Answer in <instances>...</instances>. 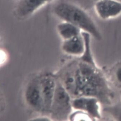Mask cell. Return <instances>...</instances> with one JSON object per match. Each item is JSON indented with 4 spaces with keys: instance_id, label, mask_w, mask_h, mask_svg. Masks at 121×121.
Listing matches in <instances>:
<instances>
[{
    "instance_id": "cell-1",
    "label": "cell",
    "mask_w": 121,
    "mask_h": 121,
    "mask_svg": "<svg viewBox=\"0 0 121 121\" xmlns=\"http://www.w3.org/2000/svg\"><path fill=\"white\" fill-rule=\"evenodd\" d=\"M73 77V92L77 97H94L101 104H111L113 92L105 74L97 65L81 60Z\"/></svg>"
},
{
    "instance_id": "cell-2",
    "label": "cell",
    "mask_w": 121,
    "mask_h": 121,
    "mask_svg": "<svg viewBox=\"0 0 121 121\" xmlns=\"http://www.w3.org/2000/svg\"><path fill=\"white\" fill-rule=\"evenodd\" d=\"M54 13L63 21L68 22L88 33L97 40L102 39L97 25L87 11L78 5L69 3H59L54 8Z\"/></svg>"
},
{
    "instance_id": "cell-3",
    "label": "cell",
    "mask_w": 121,
    "mask_h": 121,
    "mask_svg": "<svg viewBox=\"0 0 121 121\" xmlns=\"http://www.w3.org/2000/svg\"><path fill=\"white\" fill-rule=\"evenodd\" d=\"M72 102L68 93L60 86L55 88L52 108L53 115L57 119H64L70 111Z\"/></svg>"
},
{
    "instance_id": "cell-4",
    "label": "cell",
    "mask_w": 121,
    "mask_h": 121,
    "mask_svg": "<svg viewBox=\"0 0 121 121\" xmlns=\"http://www.w3.org/2000/svg\"><path fill=\"white\" fill-rule=\"evenodd\" d=\"M101 104L97 98L88 96L77 97L72 102L73 108L85 112L94 120L101 118Z\"/></svg>"
},
{
    "instance_id": "cell-5",
    "label": "cell",
    "mask_w": 121,
    "mask_h": 121,
    "mask_svg": "<svg viewBox=\"0 0 121 121\" xmlns=\"http://www.w3.org/2000/svg\"><path fill=\"white\" fill-rule=\"evenodd\" d=\"M95 13L99 19L107 21L121 15V1L119 0H99L94 5Z\"/></svg>"
},
{
    "instance_id": "cell-6",
    "label": "cell",
    "mask_w": 121,
    "mask_h": 121,
    "mask_svg": "<svg viewBox=\"0 0 121 121\" xmlns=\"http://www.w3.org/2000/svg\"><path fill=\"white\" fill-rule=\"evenodd\" d=\"M54 0H18L15 13L20 19H25L46 4Z\"/></svg>"
},
{
    "instance_id": "cell-7",
    "label": "cell",
    "mask_w": 121,
    "mask_h": 121,
    "mask_svg": "<svg viewBox=\"0 0 121 121\" xmlns=\"http://www.w3.org/2000/svg\"><path fill=\"white\" fill-rule=\"evenodd\" d=\"M35 79L28 86L26 91V98L28 103L38 111L43 110V102L41 94L40 81Z\"/></svg>"
},
{
    "instance_id": "cell-8",
    "label": "cell",
    "mask_w": 121,
    "mask_h": 121,
    "mask_svg": "<svg viewBox=\"0 0 121 121\" xmlns=\"http://www.w3.org/2000/svg\"><path fill=\"white\" fill-rule=\"evenodd\" d=\"M63 50L71 55L81 57L85 50V43L82 34L64 40Z\"/></svg>"
},
{
    "instance_id": "cell-9",
    "label": "cell",
    "mask_w": 121,
    "mask_h": 121,
    "mask_svg": "<svg viewBox=\"0 0 121 121\" xmlns=\"http://www.w3.org/2000/svg\"><path fill=\"white\" fill-rule=\"evenodd\" d=\"M41 94L43 102V110H48L52 107L55 90L54 81L49 77L40 80Z\"/></svg>"
},
{
    "instance_id": "cell-10",
    "label": "cell",
    "mask_w": 121,
    "mask_h": 121,
    "mask_svg": "<svg viewBox=\"0 0 121 121\" xmlns=\"http://www.w3.org/2000/svg\"><path fill=\"white\" fill-rule=\"evenodd\" d=\"M59 35L64 40L79 35L82 31L76 26L68 22L63 21L57 26Z\"/></svg>"
},
{
    "instance_id": "cell-11",
    "label": "cell",
    "mask_w": 121,
    "mask_h": 121,
    "mask_svg": "<svg viewBox=\"0 0 121 121\" xmlns=\"http://www.w3.org/2000/svg\"><path fill=\"white\" fill-rule=\"evenodd\" d=\"M108 73V81L121 90V61L115 64Z\"/></svg>"
},
{
    "instance_id": "cell-12",
    "label": "cell",
    "mask_w": 121,
    "mask_h": 121,
    "mask_svg": "<svg viewBox=\"0 0 121 121\" xmlns=\"http://www.w3.org/2000/svg\"><path fill=\"white\" fill-rule=\"evenodd\" d=\"M85 43V50L83 54L81 57L82 60L93 65H97L92 52L91 46V36L90 35L85 32H82Z\"/></svg>"
},
{
    "instance_id": "cell-13",
    "label": "cell",
    "mask_w": 121,
    "mask_h": 121,
    "mask_svg": "<svg viewBox=\"0 0 121 121\" xmlns=\"http://www.w3.org/2000/svg\"><path fill=\"white\" fill-rule=\"evenodd\" d=\"M78 5L86 11L93 8L95 4L99 0H76Z\"/></svg>"
},
{
    "instance_id": "cell-14",
    "label": "cell",
    "mask_w": 121,
    "mask_h": 121,
    "mask_svg": "<svg viewBox=\"0 0 121 121\" xmlns=\"http://www.w3.org/2000/svg\"><path fill=\"white\" fill-rule=\"evenodd\" d=\"M107 111L117 120H121V104L107 108Z\"/></svg>"
},
{
    "instance_id": "cell-15",
    "label": "cell",
    "mask_w": 121,
    "mask_h": 121,
    "mask_svg": "<svg viewBox=\"0 0 121 121\" xmlns=\"http://www.w3.org/2000/svg\"><path fill=\"white\" fill-rule=\"evenodd\" d=\"M120 0V1H121V0Z\"/></svg>"
},
{
    "instance_id": "cell-16",
    "label": "cell",
    "mask_w": 121,
    "mask_h": 121,
    "mask_svg": "<svg viewBox=\"0 0 121 121\" xmlns=\"http://www.w3.org/2000/svg\"><path fill=\"white\" fill-rule=\"evenodd\" d=\"M120 92H121V90H120Z\"/></svg>"
},
{
    "instance_id": "cell-17",
    "label": "cell",
    "mask_w": 121,
    "mask_h": 121,
    "mask_svg": "<svg viewBox=\"0 0 121 121\" xmlns=\"http://www.w3.org/2000/svg\"></svg>"
}]
</instances>
